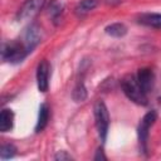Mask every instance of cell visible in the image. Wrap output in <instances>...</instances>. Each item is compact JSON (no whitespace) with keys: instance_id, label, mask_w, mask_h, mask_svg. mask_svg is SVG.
<instances>
[{"instance_id":"8","label":"cell","mask_w":161,"mask_h":161,"mask_svg":"<svg viewBox=\"0 0 161 161\" xmlns=\"http://www.w3.org/2000/svg\"><path fill=\"white\" fill-rule=\"evenodd\" d=\"M136 78H137V82L140 83L141 88L143 89V92L147 94L153 87V79H155L153 72L150 68H142L137 72Z\"/></svg>"},{"instance_id":"13","label":"cell","mask_w":161,"mask_h":161,"mask_svg":"<svg viewBox=\"0 0 161 161\" xmlns=\"http://www.w3.org/2000/svg\"><path fill=\"white\" fill-rule=\"evenodd\" d=\"M104 30L108 35L114 36V38H121V36L126 35V33H127V28L122 23H113V24L106 26Z\"/></svg>"},{"instance_id":"10","label":"cell","mask_w":161,"mask_h":161,"mask_svg":"<svg viewBox=\"0 0 161 161\" xmlns=\"http://www.w3.org/2000/svg\"><path fill=\"white\" fill-rule=\"evenodd\" d=\"M14 125V112L9 108H4L0 113V131L8 132Z\"/></svg>"},{"instance_id":"11","label":"cell","mask_w":161,"mask_h":161,"mask_svg":"<svg viewBox=\"0 0 161 161\" xmlns=\"http://www.w3.org/2000/svg\"><path fill=\"white\" fill-rule=\"evenodd\" d=\"M48 121H49V108L45 103H43L39 107V114H38V121L35 125V132H42L47 127Z\"/></svg>"},{"instance_id":"5","label":"cell","mask_w":161,"mask_h":161,"mask_svg":"<svg viewBox=\"0 0 161 161\" xmlns=\"http://www.w3.org/2000/svg\"><path fill=\"white\" fill-rule=\"evenodd\" d=\"M44 0H26L18 11V20H31L43 8Z\"/></svg>"},{"instance_id":"3","label":"cell","mask_w":161,"mask_h":161,"mask_svg":"<svg viewBox=\"0 0 161 161\" xmlns=\"http://www.w3.org/2000/svg\"><path fill=\"white\" fill-rule=\"evenodd\" d=\"M94 119H96V127H97L99 138L102 142H104L107 137L108 127H109V114L104 102L102 101H98L94 104Z\"/></svg>"},{"instance_id":"9","label":"cell","mask_w":161,"mask_h":161,"mask_svg":"<svg viewBox=\"0 0 161 161\" xmlns=\"http://www.w3.org/2000/svg\"><path fill=\"white\" fill-rule=\"evenodd\" d=\"M138 23L151 26L155 29H161V14L157 13H145L138 16Z\"/></svg>"},{"instance_id":"14","label":"cell","mask_w":161,"mask_h":161,"mask_svg":"<svg viewBox=\"0 0 161 161\" xmlns=\"http://www.w3.org/2000/svg\"><path fill=\"white\" fill-rule=\"evenodd\" d=\"M48 14L49 16L52 18V20L55 23L59 20V18L62 16L63 14V4L58 0H53L49 5V9H48Z\"/></svg>"},{"instance_id":"12","label":"cell","mask_w":161,"mask_h":161,"mask_svg":"<svg viewBox=\"0 0 161 161\" xmlns=\"http://www.w3.org/2000/svg\"><path fill=\"white\" fill-rule=\"evenodd\" d=\"M98 4V0H80L75 8V14L82 16L88 14L91 10H93Z\"/></svg>"},{"instance_id":"18","label":"cell","mask_w":161,"mask_h":161,"mask_svg":"<svg viewBox=\"0 0 161 161\" xmlns=\"http://www.w3.org/2000/svg\"><path fill=\"white\" fill-rule=\"evenodd\" d=\"M98 158H103V160H106V156L103 155L102 150H98V152H97V156H94V160H98Z\"/></svg>"},{"instance_id":"17","label":"cell","mask_w":161,"mask_h":161,"mask_svg":"<svg viewBox=\"0 0 161 161\" xmlns=\"http://www.w3.org/2000/svg\"><path fill=\"white\" fill-rule=\"evenodd\" d=\"M54 158L58 160V161H64V160H72L73 157H72L69 153H67L65 151H59V152L54 156Z\"/></svg>"},{"instance_id":"16","label":"cell","mask_w":161,"mask_h":161,"mask_svg":"<svg viewBox=\"0 0 161 161\" xmlns=\"http://www.w3.org/2000/svg\"><path fill=\"white\" fill-rule=\"evenodd\" d=\"M73 99L75 102H82L87 98V91H86V87L83 86V83H78L73 91Z\"/></svg>"},{"instance_id":"7","label":"cell","mask_w":161,"mask_h":161,"mask_svg":"<svg viewBox=\"0 0 161 161\" xmlns=\"http://www.w3.org/2000/svg\"><path fill=\"white\" fill-rule=\"evenodd\" d=\"M49 73H50V65L48 60L43 59L36 68V84H38V89L42 93L47 92L49 88Z\"/></svg>"},{"instance_id":"4","label":"cell","mask_w":161,"mask_h":161,"mask_svg":"<svg viewBox=\"0 0 161 161\" xmlns=\"http://www.w3.org/2000/svg\"><path fill=\"white\" fill-rule=\"evenodd\" d=\"M157 118V113L156 111H150L147 112L140 125H138V128H137V136H138V142H140V147H141V151L143 153L147 152V141H148V131H150V127L155 123Z\"/></svg>"},{"instance_id":"1","label":"cell","mask_w":161,"mask_h":161,"mask_svg":"<svg viewBox=\"0 0 161 161\" xmlns=\"http://www.w3.org/2000/svg\"><path fill=\"white\" fill-rule=\"evenodd\" d=\"M121 86H122L123 93L127 96L128 99H131L132 102H135L137 104H141V106L147 104V94L141 88L140 83L137 82L136 75L125 77L121 82Z\"/></svg>"},{"instance_id":"2","label":"cell","mask_w":161,"mask_h":161,"mask_svg":"<svg viewBox=\"0 0 161 161\" xmlns=\"http://www.w3.org/2000/svg\"><path fill=\"white\" fill-rule=\"evenodd\" d=\"M28 53L29 52H28L26 47L24 45V43L23 42H16V40L4 43L3 50H1L3 59L6 60V62H10V63L21 62L26 57Z\"/></svg>"},{"instance_id":"15","label":"cell","mask_w":161,"mask_h":161,"mask_svg":"<svg viewBox=\"0 0 161 161\" xmlns=\"http://www.w3.org/2000/svg\"><path fill=\"white\" fill-rule=\"evenodd\" d=\"M16 153V147L13 143H3L0 148V157L1 160H8L14 157Z\"/></svg>"},{"instance_id":"6","label":"cell","mask_w":161,"mask_h":161,"mask_svg":"<svg viewBox=\"0 0 161 161\" xmlns=\"http://www.w3.org/2000/svg\"><path fill=\"white\" fill-rule=\"evenodd\" d=\"M42 40V29L36 24H30L24 33V45L26 47L28 52L30 53Z\"/></svg>"}]
</instances>
